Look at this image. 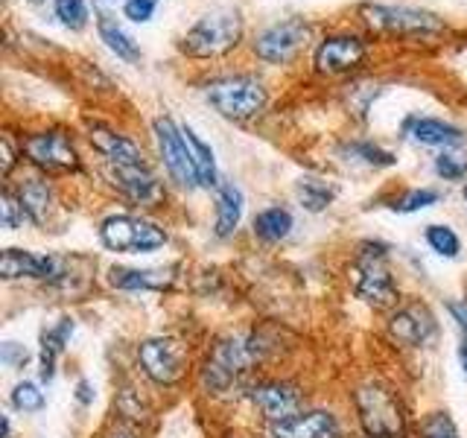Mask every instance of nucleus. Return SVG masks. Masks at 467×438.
Returning a JSON list of instances; mask_svg holds the SVG:
<instances>
[{"mask_svg":"<svg viewBox=\"0 0 467 438\" xmlns=\"http://www.w3.org/2000/svg\"><path fill=\"white\" fill-rule=\"evenodd\" d=\"M263 354H266V345L257 336H228L216 342L204 362V386L216 394L234 389L263 360Z\"/></svg>","mask_w":467,"mask_h":438,"instance_id":"nucleus-1","label":"nucleus"},{"mask_svg":"<svg viewBox=\"0 0 467 438\" xmlns=\"http://www.w3.org/2000/svg\"><path fill=\"white\" fill-rule=\"evenodd\" d=\"M99 240L109 252H117V255H150L167 243V231L150 223V219L117 214V216L102 219Z\"/></svg>","mask_w":467,"mask_h":438,"instance_id":"nucleus-2","label":"nucleus"},{"mask_svg":"<svg viewBox=\"0 0 467 438\" xmlns=\"http://www.w3.org/2000/svg\"><path fill=\"white\" fill-rule=\"evenodd\" d=\"M204 94H208L211 106L228 120H248L266 106V88L254 77H245V73L213 79Z\"/></svg>","mask_w":467,"mask_h":438,"instance_id":"nucleus-3","label":"nucleus"},{"mask_svg":"<svg viewBox=\"0 0 467 438\" xmlns=\"http://www.w3.org/2000/svg\"><path fill=\"white\" fill-rule=\"evenodd\" d=\"M354 401L365 438H403V412L389 389L377 383L359 386Z\"/></svg>","mask_w":467,"mask_h":438,"instance_id":"nucleus-4","label":"nucleus"},{"mask_svg":"<svg viewBox=\"0 0 467 438\" xmlns=\"http://www.w3.org/2000/svg\"><path fill=\"white\" fill-rule=\"evenodd\" d=\"M240 36H243V18L237 12L223 9V12L204 15V18H199L193 26H190L182 47L190 56L208 58V56L228 53L234 44L240 41Z\"/></svg>","mask_w":467,"mask_h":438,"instance_id":"nucleus-5","label":"nucleus"},{"mask_svg":"<svg viewBox=\"0 0 467 438\" xmlns=\"http://www.w3.org/2000/svg\"><path fill=\"white\" fill-rule=\"evenodd\" d=\"M354 289L357 296L371 307H389L398 301V284L386 263L383 245H362L354 263Z\"/></svg>","mask_w":467,"mask_h":438,"instance_id":"nucleus-6","label":"nucleus"},{"mask_svg":"<svg viewBox=\"0 0 467 438\" xmlns=\"http://www.w3.org/2000/svg\"><path fill=\"white\" fill-rule=\"evenodd\" d=\"M152 129H155L161 161H164L170 179L175 184H182V187H190V190L199 187V175H196V167H193V158H190L184 131L175 126L170 117H158V120L152 123Z\"/></svg>","mask_w":467,"mask_h":438,"instance_id":"nucleus-7","label":"nucleus"},{"mask_svg":"<svg viewBox=\"0 0 467 438\" xmlns=\"http://www.w3.org/2000/svg\"><path fill=\"white\" fill-rule=\"evenodd\" d=\"M184 348L170 336H152L138 345V362L143 374L158 386L179 383L184 374Z\"/></svg>","mask_w":467,"mask_h":438,"instance_id":"nucleus-8","label":"nucleus"},{"mask_svg":"<svg viewBox=\"0 0 467 438\" xmlns=\"http://www.w3.org/2000/svg\"><path fill=\"white\" fill-rule=\"evenodd\" d=\"M368 24L394 36H432L441 33L444 24L438 15L412 6H365Z\"/></svg>","mask_w":467,"mask_h":438,"instance_id":"nucleus-9","label":"nucleus"},{"mask_svg":"<svg viewBox=\"0 0 467 438\" xmlns=\"http://www.w3.org/2000/svg\"><path fill=\"white\" fill-rule=\"evenodd\" d=\"M24 152L44 172H70L79 170V155L62 131H38L24 141Z\"/></svg>","mask_w":467,"mask_h":438,"instance_id":"nucleus-10","label":"nucleus"},{"mask_svg":"<svg viewBox=\"0 0 467 438\" xmlns=\"http://www.w3.org/2000/svg\"><path fill=\"white\" fill-rule=\"evenodd\" d=\"M306 33H310V26H306L304 21H298V18L272 24L254 38V53L269 65H284L301 50Z\"/></svg>","mask_w":467,"mask_h":438,"instance_id":"nucleus-11","label":"nucleus"},{"mask_svg":"<svg viewBox=\"0 0 467 438\" xmlns=\"http://www.w3.org/2000/svg\"><path fill=\"white\" fill-rule=\"evenodd\" d=\"M272 438H342V423L327 409H301L269 427Z\"/></svg>","mask_w":467,"mask_h":438,"instance_id":"nucleus-12","label":"nucleus"},{"mask_svg":"<svg viewBox=\"0 0 467 438\" xmlns=\"http://www.w3.org/2000/svg\"><path fill=\"white\" fill-rule=\"evenodd\" d=\"M248 401H252L254 409H260L263 418H269L272 423L301 412V403H304L301 391L296 386H289V383H260V386H252V389H248Z\"/></svg>","mask_w":467,"mask_h":438,"instance_id":"nucleus-13","label":"nucleus"},{"mask_svg":"<svg viewBox=\"0 0 467 438\" xmlns=\"http://www.w3.org/2000/svg\"><path fill=\"white\" fill-rule=\"evenodd\" d=\"M365 56V44L357 36H330L316 47V68L321 73L354 70Z\"/></svg>","mask_w":467,"mask_h":438,"instance_id":"nucleus-14","label":"nucleus"},{"mask_svg":"<svg viewBox=\"0 0 467 438\" xmlns=\"http://www.w3.org/2000/svg\"><path fill=\"white\" fill-rule=\"evenodd\" d=\"M389 333L394 342H400L406 348H420L423 342H430V336L435 333V318L430 316L427 307L409 304L391 316Z\"/></svg>","mask_w":467,"mask_h":438,"instance_id":"nucleus-15","label":"nucleus"},{"mask_svg":"<svg viewBox=\"0 0 467 438\" xmlns=\"http://www.w3.org/2000/svg\"><path fill=\"white\" fill-rule=\"evenodd\" d=\"M91 141L97 143V150L106 155V161L111 164V170H120V167H143V152L140 146L120 135V131L106 129V126H91Z\"/></svg>","mask_w":467,"mask_h":438,"instance_id":"nucleus-16","label":"nucleus"},{"mask_svg":"<svg viewBox=\"0 0 467 438\" xmlns=\"http://www.w3.org/2000/svg\"><path fill=\"white\" fill-rule=\"evenodd\" d=\"M114 179L117 184H120L123 193L138 202V204H146V208H152V204L161 202V196H164V190H161V182L152 175L150 167H120L114 170Z\"/></svg>","mask_w":467,"mask_h":438,"instance_id":"nucleus-17","label":"nucleus"},{"mask_svg":"<svg viewBox=\"0 0 467 438\" xmlns=\"http://www.w3.org/2000/svg\"><path fill=\"white\" fill-rule=\"evenodd\" d=\"M406 135L420 146H444V150H456L464 143L462 129L438 120V117H412L406 123Z\"/></svg>","mask_w":467,"mask_h":438,"instance_id":"nucleus-18","label":"nucleus"},{"mask_svg":"<svg viewBox=\"0 0 467 438\" xmlns=\"http://www.w3.org/2000/svg\"><path fill=\"white\" fill-rule=\"evenodd\" d=\"M243 190L234 184V182H225V184H219L216 190V237H231L234 231H237L240 225V219H243Z\"/></svg>","mask_w":467,"mask_h":438,"instance_id":"nucleus-19","label":"nucleus"},{"mask_svg":"<svg viewBox=\"0 0 467 438\" xmlns=\"http://www.w3.org/2000/svg\"><path fill=\"white\" fill-rule=\"evenodd\" d=\"M97 33L117 58H123V62H138V58H140L135 38H131L126 29L117 24V18H111V15H106V12L97 15Z\"/></svg>","mask_w":467,"mask_h":438,"instance_id":"nucleus-20","label":"nucleus"},{"mask_svg":"<svg viewBox=\"0 0 467 438\" xmlns=\"http://www.w3.org/2000/svg\"><path fill=\"white\" fill-rule=\"evenodd\" d=\"M182 131H184L187 150H190V158H193V167H196V175H199V187H216L219 184V172H216L213 150L190 126H182Z\"/></svg>","mask_w":467,"mask_h":438,"instance_id":"nucleus-21","label":"nucleus"},{"mask_svg":"<svg viewBox=\"0 0 467 438\" xmlns=\"http://www.w3.org/2000/svg\"><path fill=\"white\" fill-rule=\"evenodd\" d=\"M73 333V318H62L53 330H44L41 336V380L50 383L56 374V357L65 350V342Z\"/></svg>","mask_w":467,"mask_h":438,"instance_id":"nucleus-22","label":"nucleus"},{"mask_svg":"<svg viewBox=\"0 0 467 438\" xmlns=\"http://www.w3.org/2000/svg\"><path fill=\"white\" fill-rule=\"evenodd\" d=\"M111 287L123 289V292H152V289H164L170 284L167 272L158 269H111Z\"/></svg>","mask_w":467,"mask_h":438,"instance_id":"nucleus-23","label":"nucleus"},{"mask_svg":"<svg viewBox=\"0 0 467 438\" xmlns=\"http://www.w3.org/2000/svg\"><path fill=\"white\" fill-rule=\"evenodd\" d=\"M292 225H296V219H292V214L286 208H281V204H272V208L260 211L254 216V234L263 243H281V240H286Z\"/></svg>","mask_w":467,"mask_h":438,"instance_id":"nucleus-24","label":"nucleus"},{"mask_svg":"<svg viewBox=\"0 0 467 438\" xmlns=\"http://www.w3.org/2000/svg\"><path fill=\"white\" fill-rule=\"evenodd\" d=\"M18 199H21V204H24V211H26V216H29V223L41 225L44 219H47V214H50L53 190H50V184H47V182H41V179H29V182H24V184H21Z\"/></svg>","mask_w":467,"mask_h":438,"instance_id":"nucleus-25","label":"nucleus"},{"mask_svg":"<svg viewBox=\"0 0 467 438\" xmlns=\"http://www.w3.org/2000/svg\"><path fill=\"white\" fill-rule=\"evenodd\" d=\"M296 193H298V199H301V204H304L306 211L318 214V211H325L327 204L333 202L336 187L327 184L325 179H313V175H304V179H298Z\"/></svg>","mask_w":467,"mask_h":438,"instance_id":"nucleus-26","label":"nucleus"},{"mask_svg":"<svg viewBox=\"0 0 467 438\" xmlns=\"http://www.w3.org/2000/svg\"><path fill=\"white\" fill-rule=\"evenodd\" d=\"M427 243H430V248L438 257H447V260L459 257V252H462L459 234L452 231L450 225H430L427 228Z\"/></svg>","mask_w":467,"mask_h":438,"instance_id":"nucleus-27","label":"nucleus"},{"mask_svg":"<svg viewBox=\"0 0 467 438\" xmlns=\"http://www.w3.org/2000/svg\"><path fill=\"white\" fill-rule=\"evenodd\" d=\"M44 403H47V398H44V391H41L36 383H29V380L18 383V386H15V391H12V406L18 409V412H24V415H36V412H41Z\"/></svg>","mask_w":467,"mask_h":438,"instance_id":"nucleus-28","label":"nucleus"},{"mask_svg":"<svg viewBox=\"0 0 467 438\" xmlns=\"http://www.w3.org/2000/svg\"><path fill=\"white\" fill-rule=\"evenodd\" d=\"M435 172L447 182H459L467 175V152H456V150H444L435 158Z\"/></svg>","mask_w":467,"mask_h":438,"instance_id":"nucleus-29","label":"nucleus"},{"mask_svg":"<svg viewBox=\"0 0 467 438\" xmlns=\"http://www.w3.org/2000/svg\"><path fill=\"white\" fill-rule=\"evenodd\" d=\"M56 18L67 29H82L88 24V4L85 0H56Z\"/></svg>","mask_w":467,"mask_h":438,"instance_id":"nucleus-30","label":"nucleus"},{"mask_svg":"<svg viewBox=\"0 0 467 438\" xmlns=\"http://www.w3.org/2000/svg\"><path fill=\"white\" fill-rule=\"evenodd\" d=\"M438 202V193L432 187H420V190H409L406 196H400L398 202L391 204L394 211H400V214H415V211H423V208H430V204Z\"/></svg>","mask_w":467,"mask_h":438,"instance_id":"nucleus-31","label":"nucleus"},{"mask_svg":"<svg viewBox=\"0 0 467 438\" xmlns=\"http://www.w3.org/2000/svg\"><path fill=\"white\" fill-rule=\"evenodd\" d=\"M420 435L423 438H462L459 430H456V423H452V418L444 415V412H432V415L423 418Z\"/></svg>","mask_w":467,"mask_h":438,"instance_id":"nucleus-32","label":"nucleus"},{"mask_svg":"<svg viewBox=\"0 0 467 438\" xmlns=\"http://www.w3.org/2000/svg\"><path fill=\"white\" fill-rule=\"evenodd\" d=\"M0 216H4V228H9V231L21 228L24 219H29L21 199L15 196L12 190H4V196H0Z\"/></svg>","mask_w":467,"mask_h":438,"instance_id":"nucleus-33","label":"nucleus"},{"mask_svg":"<svg viewBox=\"0 0 467 438\" xmlns=\"http://www.w3.org/2000/svg\"><path fill=\"white\" fill-rule=\"evenodd\" d=\"M350 152H354L357 158H362L365 164H371V167H391L394 164V155L386 152L383 146H377V143H354V146H350Z\"/></svg>","mask_w":467,"mask_h":438,"instance_id":"nucleus-34","label":"nucleus"},{"mask_svg":"<svg viewBox=\"0 0 467 438\" xmlns=\"http://www.w3.org/2000/svg\"><path fill=\"white\" fill-rule=\"evenodd\" d=\"M155 9H158V0H126L123 15L135 24H146L155 15Z\"/></svg>","mask_w":467,"mask_h":438,"instance_id":"nucleus-35","label":"nucleus"},{"mask_svg":"<svg viewBox=\"0 0 467 438\" xmlns=\"http://www.w3.org/2000/svg\"><path fill=\"white\" fill-rule=\"evenodd\" d=\"M450 313H452V318H456V325H459V330H462L459 360H462V371H464V377H467V310H464V307H459V304H450Z\"/></svg>","mask_w":467,"mask_h":438,"instance_id":"nucleus-36","label":"nucleus"},{"mask_svg":"<svg viewBox=\"0 0 467 438\" xmlns=\"http://www.w3.org/2000/svg\"><path fill=\"white\" fill-rule=\"evenodd\" d=\"M26 350L18 345V342H6L4 345V354H0V360H4L6 365H9V369H18V365H24L26 362Z\"/></svg>","mask_w":467,"mask_h":438,"instance_id":"nucleus-37","label":"nucleus"},{"mask_svg":"<svg viewBox=\"0 0 467 438\" xmlns=\"http://www.w3.org/2000/svg\"><path fill=\"white\" fill-rule=\"evenodd\" d=\"M77 401H79L82 406L94 403V386L88 383V380H79V383H77Z\"/></svg>","mask_w":467,"mask_h":438,"instance_id":"nucleus-38","label":"nucleus"},{"mask_svg":"<svg viewBox=\"0 0 467 438\" xmlns=\"http://www.w3.org/2000/svg\"><path fill=\"white\" fill-rule=\"evenodd\" d=\"M109 438H140V433L135 427H129V423H120V427H114L109 433Z\"/></svg>","mask_w":467,"mask_h":438,"instance_id":"nucleus-39","label":"nucleus"},{"mask_svg":"<svg viewBox=\"0 0 467 438\" xmlns=\"http://www.w3.org/2000/svg\"><path fill=\"white\" fill-rule=\"evenodd\" d=\"M12 161H15V158H12V146H9V141L4 138V172H6V175H9V170H12Z\"/></svg>","mask_w":467,"mask_h":438,"instance_id":"nucleus-40","label":"nucleus"},{"mask_svg":"<svg viewBox=\"0 0 467 438\" xmlns=\"http://www.w3.org/2000/svg\"><path fill=\"white\" fill-rule=\"evenodd\" d=\"M464 202H467V187H464Z\"/></svg>","mask_w":467,"mask_h":438,"instance_id":"nucleus-41","label":"nucleus"}]
</instances>
